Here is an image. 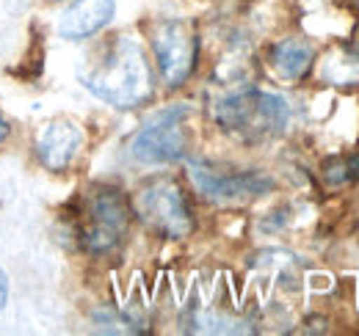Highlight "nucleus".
Listing matches in <instances>:
<instances>
[{"label":"nucleus","instance_id":"nucleus-1","mask_svg":"<svg viewBox=\"0 0 359 336\" xmlns=\"http://www.w3.org/2000/svg\"><path fill=\"white\" fill-rule=\"evenodd\" d=\"M83 85L114 108H138L152 97V72L141 44L116 36L83 72Z\"/></svg>","mask_w":359,"mask_h":336},{"label":"nucleus","instance_id":"nucleus-2","mask_svg":"<svg viewBox=\"0 0 359 336\" xmlns=\"http://www.w3.org/2000/svg\"><path fill=\"white\" fill-rule=\"evenodd\" d=\"M290 119L287 102L276 94L246 88L216 102V122L241 141H269L285 132Z\"/></svg>","mask_w":359,"mask_h":336},{"label":"nucleus","instance_id":"nucleus-3","mask_svg":"<svg viewBox=\"0 0 359 336\" xmlns=\"http://www.w3.org/2000/svg\"><path fill=\"white\" fill-rule=\"evenodd\" d=\"M130 223V204L116 188H94L83 204L81 240L91 253H111L125 237Z\"/></svg>","mask_w":359,"mask_h":336},{"label":"nucleus","instance_id":"nucleus-4","mask_svg":"<svg viewBox=\"0 0 359 336\" xmlns=\"http://www.w3.org/2000/svg\"><path fill=\"white\" fill-rule=\"evenodd\" d=\"M188 113L191 111L185 105H175V108L155 113L135 132L133 144H130L135 160L144 166H166V163L180 160L188 149V127H185Z\"/></svg>","mask_w":359,"mask_h":336},{"label":"nucleus","instance_id":"nucleus-5","mask_svg":"<svg viewBox=\"0 0 359 336\" xmlns=\"http://www.w3.org/2000/svg\"><path fill=\"white\" fill-rule=\"evenodd\" d=\"M133 210L149 229H155L163 237L180 240L194 232L191 207L180 185L172 179H155L147 188H141L133 202Z\"/></svg>","mask_w":359,"mask_h":336},{"label":"nucleus","instance_id":"nucleus-6","mask_svg":"<svg viewBox=\"0 0 359 336\" xmlns=\"http://www.w3.org/2000/svg\"><path fill=\"white\" fill-rule=\"evenodd\" d=\"M152 52L161 69V78L169 88H180L196 66L199 39L191 22L185 20H161L152 25Z\"/></svg>","mask_w":359,"mask_h":336},{"label":"nucleus","instance_id":"nucleus-7","mask_svg":"<svg viewBox=\"0 0 359 336\" xmlns=\"http://www.w3.org/2000/svg\"><path fill=\"white\" fill-rule=\"evenodd\" d=\"M188 176L196 188V193L213 204H246L260 196H266L273 182L266 174L257 171H219L205 163H191Z\"/></svg>","mask_w":359,"mask_h":336},{"label":"nucleus","instance_id":"nucleus-8","mask_svg":"<svg viewBox=\"0 0 359 336\" xmlns=\"http://www.w3.org/2000/svg\"><path fill=\"white\" fill-rule=\"evenodd\" d=\"M83 146V130L69 119H55L39 132L36 152L50 171H64Z\"/></svg>","mask_w":359,"mask_h":336},{"label":"nucleus","instance_id":"nucleus-9","mask_svg":"<svg viewBox=\"0 0 359 336\" xmlns=\"http://www.w3.org/2000/svg\"><path fill=\"white\" fill-rule=\"evenodd\" d=\"M114 0H72V6L64 11L58 22V34L69 42L89 39L114 20Z\"/></svg>","mask_w":359,"mask_h":336},{"label":"nucleus","instance_id":"nucleus-10","mask_svg":"<svg viewBox=\"0 0 359 336\" xmlns=\"http://www.w3.org/2000/svg\"><path fill=\"white\" fill-rule=\"evenodd\" d=\"M315 61V50L302 39H282L271 47L269 64L276 78L282 80H302Z\"/></svg>","mask_w":359,"mask_h":336},{"label":"nucleus","instance_id":"nucleus-11","mask_svg":"<svg viewBox=\"0 0 359 336\" xmlns=\"http://www.w3.org/2000/svg\"><path fill=\"white\" fill-rule=\"evenodd\" d=\"M323 78L334 85H357L359 83V58L348 50H334L323 61Z\"/></svg>","mask_w":359,"mask_h":336},{"label":"nucleus","instance_id":"nucleus-12","mask_svg":"<svg viewBox=\"0 0 359 336\" xmlns=\"http://www.w3.org/2000/svg\"><path fill=\"white\" fill-rule=\"evenodd\" d=\"M323 182L329 188H346L359 179V155H343V158H332L323 163L320 171Z\"/></svg>","mask_w":359,"mask_h":336},{"label":"nucleus","instance_id":"nucleus-13","mask_svg":"<svg viewBox=\"0 0 359 336\" xmlns=\"http://www.w3.org/2000/svg\"><path fill=\"white\" fill-rule=\"evenodd\" d=\"M6 303H8V276L0 267V312L6 309Z\"/></svg>","mask_w":359,"mask_h":336},{"label":"nucleus","instance_id":"nucleus-14","mask_svg":"<svg viewBox=\"0 0 359 336\" xmlns=\"http://www.w3.org/2000/svg\"><path fill=\"white\" fill-rule=\"evenodd\" d=\"M8 138V125H6V119L0 116V141H6Z\"/></svg>","mask_w":359,"mask_h":336}]
</instances>
